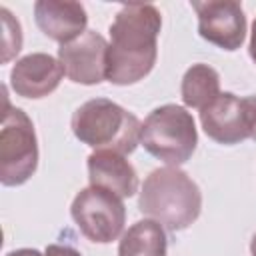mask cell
I'll list each match as a JSON object with an SVG mask.
<instances>
[{
	"instance_id": "1",
	"label": "cell",
	"mask_w": 256,
	"mask_h": 256,
	"mask_svg": "<svg viewBox=\"0 0 256 256\" xmlns=\"http://www.w3.org/2000/svg\"><path fill=\"white\" fill-rule=\"evenodd\" d=\"M160 10L152 4H126L110 24L106 80L116 86L136 84L146 78L158 56Z\"/></svg>"
},
{
	"instance_id": "2",
	"label": "cell",
	"mask_w": 256,
	"mask_h": 256,
	"mask_svg": "<svg viewBox=\"0 0 256 256\" xmlns=\"http://www.w3.org/2000/svg\"><path fill=\"white\" fill-rule=\"evenodd\" d=\"M138 210L160 222L166 230L180 232L198 220L202 192L178 166H162L144 178L138 196Z\"/></svg>"
},
{
	"instance_id": "3",
	"label": "cell",
	"mask_w": 256,
	"mask_h": 256,
	"mask_svg": "<svg viewBox=\"0 0 256 256\" xmlns=\"http://www.w3.org/2000/svg\"><path fill=\"white\" fill-rule=\"evenodd\" d=\"M70 126L82 144L96 150H110L126 156L140 144V120L108 98H92L78 106Z\"/></svg>"
},
{
	"instance_id": "4",
	"label": "cell",
	"mask_w": 256,
	"mask_h": 256,
	"mask_svg": "<svg viewBox=\"0 0 256 256\" xmlns=\"http://www.w3.org/2000/svg\"><path fill=\"white\" fill-rule=\"evenodd\" d=\"M140 144L148 154L166 162L168 166H180L188 162L198 144V132L192 114L178 104L154 108L142 124Z\"/></svg>"
},
{
	"instance_id": "5",
	"label": "cell",
	"mask_w": 256,
	"mask_h": 256,
	"mask_svg": "<svg viewBox=\"0 0 256 256\" xmlns=\"http://www.w3.org/2000/svg\"><path fill=\"white\" fill-rule=\"evenodd\" d=\"M38 168V140L34 124L22 108L6 102L0 130V182L20 186L30 180Z\"/></svg>"
},
{
	"instance_id": "6",
	"label": "cell",
	"mask_w": 256,
	"mask_h": 256,
	"mask_svg": "<svg viewBox=\"0 0 256 256\" xmlns=\"http://www.w3.org/2000/svg\"><path fill=\"white\" fill-rule=\"evenodd\" d=\"M78 230L96 244L116 240L126 224V208L120 196L102 188H82L70 206Z\"/></svg>"
},
{
	"instance_id": "7",
	"label": "cell",
	"mask_w": 256,
	"mask_h": 256,
	"mask_svg": "<svg viewBox=\"0 0 256 256\" xmlns=\"http://www.w3.org/2000/svg\"><path fill=\"white\" fill-rule=\"evenodd\" d=\"M198 16V34L228 52L238 50L246 38V16L238 2L230 0H208L192 2Z\"/></svg>"
},
{
	"instance_id": "8",
	"label": "cell",
	"mask_w": 256,
	"mask_h": 256,
	"mask_svg": "<svg viewBox=\"0 0 256 256\" xmlns=\"http://www.w3.org/2000/svg\"><path fill=\"white\" fill-rule=\"evenodd\" d=\"M108 42L96 30H86L80 38L58 48V60L66 76L84 86L100 84L106 78Z\"/></svg>"
},
{
	"instance_id": "9",
	"label": "cell",
	"mask_w": 256,
	"mask_h": 256,
	"mask_svg": "<svg viewBox=\"0 0 256 256\" xmlns=\"http://www.w3.org/2000/svg\"><path fill=\"white\" fill-rule=\"evenodd\" d=\"M200 124L208 138L224 146H234L250 138L246 102L232 92H220L218 98L202 108Z\"/></svg>"
},
{
	"instance_id": "10",
	"label": "cell",
	"mask_w": 256,
	"mask_h": 256,
	"mask_svg": "<svg viewBox=\"0 0 256 256\" xmlns=\"http://www.w3.org/2000/svg\"><path fill=\"white\" fill-rule=\"evenodd\" d=\"M64 74L60 60L44 52H32L12 66L10 86L18 96L38 100L52 94L60 86Z\"/></svg>"
},
{
	"instance_id": "11",
	"label": "cell",
	"mask_w": 256,
	"mask_h": 256,
	"mask_svg": "<svg viewBox=\"0 0 256 256\" xmlns=\"http://www.w3.org/2000/svg\"><path fill=\"white\" fill-rule=\"evenodd\" d=\"M34 20L44 36L54 42L68 44L86 32L88 14L80 2L72 0H38L34 4Z\"/></svg>"
},
{
	"instance_id": "12",
	"label": "cell",
	"mask_w": 256,
	"mask_h": 256,
	"mask_svg": "<svg viewBox=\"0 0 256 256\" xmlns=\"http://www.w3.org/2000/svg\"><path fill=\"white\" fill-rule=\"evenodd\" d=\"M90 186L108 190L120 198H130L138 190V174L134 166L118 152L96 150L88 156Z\"/></svg>"
},
{
	"instance_id": "13",
	"label": "cell",
	"mask_w": 256,
	"mask_h": 256,
	"mask_svg": "<svg viewBox=\"0 0 256 256\" xmlns=\"http://www.w3.org/2000/svg\"><path fill=\"white\" fill-rule=\"evenodd\" d=\"M118 256H166L164 226L152 218L134 222L120 238Z\"/></svg>"
},
{
	"instance_id": "14",
	"label": "cell",
	"mask_w": 256,
	"mask_h": 256,
	"mask_svg": "<svg viewBox=\"0 0 256 256\" xmlns=\"http://www.w3.org/2000/svg\"><path fill=\"white\" fill-rule=\"evenodd\" d=\"M182 102L188 108H206L220 94V76L208 64H192L182 78Z\"/></svg>"
},
{
	"instance_id": "15",
	"label": "cell",
	"mask_w": 256,
	"mask_h": 256,
	"mask_svg": "<svg viewBox=\"0 0 256 256\" xmlns=\"http://www.w3.org/2000/svg\"><path fill=\"white\" fill-rule=\"evenodd\" d=\"M2 16V64H8L22 48V28L20 22L8 12V8H0Z\"/></svg>"
},
{
	"instance_id": "16",
	"label": "cell",
	"mask_w": 256,
	"mask_h": 256,
	"mask_svg": "<svg viewBox=\"0 0 256 256\" xmlns=\"http://www.w3.org/2000/svg\"><path fill=\"white\" fill-rule=\"evenodd\" d=\"M44 256H82V254L68 244H48Z\"/></svg>"
},
{
	"instance_id": "17",
	"label": "cell",
	"mask_w": 256,
	"mask_h": 256,
	"mask_svg": "<svg viewBox=\"0 0 256 256\" xmlns=\"http://www.w3.org/2000/svg\"><path fill=\"white\" fill-rule=\"evenodd\" d=\"M246 110H248V128H250V138L256 142V96H246Z\"/></svg>"
},
{
	"instance_id": "18",
	"label": "cell",
	"mask_w": 256,
	"mask_h": 256,
	"mask_svg": "<svg viewBox=\"0 0 256 256\" xmlns=\"http://www.w3.org/2000/svg\"><path fill=\"white\" fill-rule=\"evenodd\" d=\"M248 52H250V58L254 60L256 64V18L252 22V32H250V46H248Z\"/></svg>"
},
{
	"instance_id": "19",
	"label": "cell",
	"mask_w": 256,
	"mask_h": 256,
	"mask_svg": "<svg viewBox=\"0 0 256 256\" xmlns=\"http://www.w3.org/2000/svg\"><path fill=\"white\" fill-rule=\"evenodd\" d=\"M6 256H44V254H40L36 248H18V250L8 252Z\"/></svg>"
},
{
	"instance_id": "20",
	"label": "cell",
	"mask_w": 256,
	"mask_h": 256,
	"mask_svg": "<svg viewBox=\"0 0 256 256\" xmlns=\"http://www.w3.org/2000/svg\"><path fill=\"white\" fill-rule=\"evenodd\" d=\"M250 254L256 256V234L252 236V242H250Z\"/></svg>"
}]
</instances>
